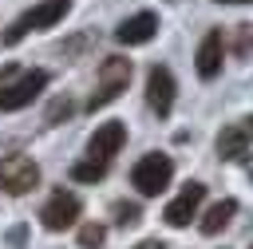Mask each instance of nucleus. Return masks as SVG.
I'll use <instances>...</instances> for the list:
<instances>
[{"label":"nucleus","instance_id":"1","mask_svg":"<svg viewBox=\"0 0 253 249\" xmlns=\"http://www.w3.org/2000/svg\"><path fill=\"white\" fill-rule=\"evenodd\" d=\"M67 12H71V0H40V4H36V8H28L24 16H16V20L4 28V36H0V40L12 47V43H20L28 32H40V28L59 24Z\"/></svg>","mask_w":253,"mask_h":249},{"label":"nucleus","instance_id":"2","mask_svg":"<svg viewBox=\"0 0 253 249\" xmlns=\"http://www.w3.org/2000/svg\"><path fill=\"white\" fill-rule=\"evenodd\" d=\"M126 83H130V59L107 55V59L99 63V87H95V95L87 99V111H103L107 103H115V99L126 91Z\"/></svg>","mask_w":253,"mask_h":249},{"label":"nucleus","instance_id":"3","mask_svg":"<svg viewBox=\"0 0 253 249\" xmlns=\"http://www.w3.org/2000/svg\"><path fill=\"white\" fill-rule=\"evenodd\" d=\"M170 178H174V162H170V154H142L138 162H134V170H130V186L142 194V198H158L166 186H170Z\"/></svg>","mask_w":253,"mask_h":249},{"label":"nucleus","instance_id":"4","mask_svg":"<svg viewBox=\"0 0 253 249\" xmlns=\"http://www.w3.org/2000/svg\"><path fill=\"white\" fill-rule=\"evenodd\" d=\"M36 186H40V166H36L28 154H8V158H0V190H4V194L20 198V194H28V190H36Z\"/></svg>","mask_w":253,"mask_h":249},{"label":"nucleus","instance_id":"5","mask_svg":"<svg viewBox=\"0 0 253 249\" xmlns=\"http://www.w3.org/2000/svg\"><path fill=\"white\" fill-rule=\"evenodd\" d=\"M43 87H47V71H40V67H36V71H24L20 79H12V83L0 87V107H4V111H20V107H28Z\"/></svg>","mask_w":253,"mask_h":249},{"label":"nucleus","instance_id":"6","mask_svg":"<svg viewBox=\"0 0 253 249\" xmlns=\"http://www.w3.org/2000/svg\"><path fill=\"white\" fill-rule=\"evenodd\" d=\"M79 198L71 194V190H55L51 198H47V206L40 209V221H43V229H51V233H59V229H67V225H75V217H79Z\"/></svg>","mask_w":253,"mask_h":249},{"label":"nucleus","instance_id":"7","mask_svg":"<svg viewBox=\"0 0 253 249\" xmlns=\"http://www.w3.org/2000/svg\"><path fill=\"white\" fill-rule=\"evenodd\" d=\"M146 103H150V111L158 119H166L174 111V75H170V67L154 63L146 71Z\"/></svg>","mask_w":253,"mask_h":249},{"label":"nucleus","instance_id":"8","mask_svg":"<svg viewBox=\"0 0 253 249\" xmlns=\"http://www.w3.org/2000/svg\"><path fill=\"white\" fill-rule=\"evenodd\" d=\"M202 202H206V186H202V182H186V186H182V194L162 209L166 225H174V229L190 225V217H198V206H202Z\"/></svg>","mask_w":253,"mask_h":249},{"label":"nucleus","instance_id":"9","mask_svg":"<svg viewBox=\"0 0 253 249\" xmlns=\"http://www.w3.org/2000/svg\"><path fill=\"white\" fill-rule=\"evenodd\" d=\"M154 36H158V16H154V12H134V16H126V20L115 28V40L126 43V47L150 43Z\"/></svg>","mask_w":253,"mask_h":249},{"label":"nucleus","instance_id":"10","mask_svg":"<svg viewBox=\"0 0 253 249\" xmlns=\"http://www.w3.org/2000/svg\"><path fill=\"white\" fill-rule=\"evenodd\" d=\"M123 142H126V126H123V123H103V126H95V134L87 138V158L111 162Z\"/></svg>","mask_w":253,"mask_h":249},{"label":"nucleus","instance_id":"11","mask_svg":"<svg viewBox=\"0 0 253 249\" xmlns=\"http://www.w3.org/2000/svg\"><path fill=\"white\" fill-rule=\"evenodd\" d=\"M221 55H225V40H221V32L213 28V32H206V40L198 43V55H194L198 75H202V79H217V75H221Z\"/></svg>","mask_w":253,"mask_h":249},{"label":"nucleus","instance_id":"12","mask_svg":"<svg viewBox=\"0 0 253 249\" xmlns=\"http://www.w3.org/2000/svg\"><path fill=\"white\" fill-rule=\"evenodd\" d=\"M217 154H221L225 162L245 158V154H249V126H241V123L221 126V130H217Z\"/></svg>","mask_w":253,"mask_h":249},{"label":"nucleus","instance_id":"13","mask_svg":"<svg viewBox=\"0 0 253 249\" xmlns=\"http://www.w3.org/2000/svg\"><path fill=\"white\" fill-rule=\"evenodd\" d=\"M237 213V202L233 198H221V202H213L206 213H202V221H198V229L206 233V237H213V233H221L225 225H229V217Z\"/></svg>","mask_w":253,"mask_h":249},{"label":"nucleus","instance_id":"14","mask_svg":"<svg viewBox=\"0 0 253 249\" xmlns=\"http://www.w3.org/2000/svg\"><path fill=\"white\" fill-rule=\"evenodd\" d=\"M103 174H107V162H99V158H83V162L71 166V178L75 182H99Z\"/></svg>","mask_w":253,"mask_h":249},{"label":"nucleus","instance_id":"15","mask_svg":"<svg viewBox=\"0 0 253 249\" xmlns=\"http://www.w3.org/2000/svg\"><path fill=\"white\" fill-rule=\"evenodd\" d=\"M107 241V229L99 225V221H87V225H79V249H99Z\"/></svg>","mask_w":253,"mask_h":249},{"label":"nucleus","instance_id":"16","mask_svg":"<svg viewBox=\"0 0 253 249\" xmlns=\"http://www.w3.org/2000/svg\"><path fill=\"white\" fill-rule=\"evenodd\" d=\"M115 221L119 225H134L138 221V206L134 202H115Z\"/></svg>","mask_w":253,"mask_h":249},{"label":"nucleus","instance_id":"17","mask_svg":"<svg viewBox=\"0 0 253 249\" xmlns=\"http://www.w3.org/2000/svg\"><path fill=\"white\" fill-rule=\"evenodd\" d=\"M237 55H249L253 51V24H237V43H233Z\"/></svg>","mask_w":253,"mask_h":249},{"label":"nucleus","instance_id":"18","mask_svg":"<svg viewBox=\"0 0 253 249\" xmlns=\"http://www.w3.org/2000/svg\"><path fill=\"white\" fill-rule=\"evenodd\" d=\"M71 111H75V107H71L67 99H55V103H51V111H47V123H55V119H67Z\"/></svg>","mask_w":253,"mask_h":249},{"label":"nucleus","instance_id":"19","mask_svg":"<svg viewBox=\"0 0 253 249\" xmlns=\"http://www.w3.org/2000/svg\"><path fill=\"white\" fill-rule=\"evenodd\" d=\"M8 237H12V245H24V225H16V229H12Z\"/></svg>","mask_w":253,"mask_h":249},{"label":"nucleus","instance_id":"20","mask_svg":"<svg viewBox=\"0 0 253 249\" xmlns=\"http://www.w3.org/2000/svg\"><path fill=\"white\" fill-rule=\"evenodd\" d=\"M134 249H166V245H162V241H138Z\"/></svg>","mask_w":253,"mask_h":249},{"label":"nucleus","instance_id":"21","mask_svg":"<svg viewBox=\"0 0 253 249\" xmlns=\"http://www.w3.org/2000/svg\"><path fill=\"white\" fill-rule=\"evenodd\" d=\"M217 4H249V0H217Z\"/></svg>","mask_w":253,"mask_h":249},{"label":"nucleus","instance_id":"22","mask_svg":"<svg viewBox=\"0 0 253 249\" xmlns=\"http://www.w3.org/2000/svg\"><path fill=\"white\" fill-rule=\"evenodd\" d=\"M249 249H253V245H249Z\"/></svg>","mask_w":253,"mask_h":249}]
</instances>
